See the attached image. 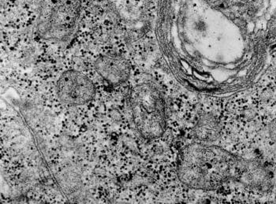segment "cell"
Returning a JSON list of instances; mask_svg holds the SVG:
<instances>
[{"label": "cell", "instance_id": "1", "mask_svg": "<svg viewBox=\"0 0 276 204\" xmlns=\"http://www.w3.org/2000/svg\"><path fill=\"white\" fill-rule=\"evenodd\" d=\"M248 162L214 147L193 144L182 152L178 172L189 187L210 188L230 177L243 184Z\"/></svg>", "mask_w": 276, "mask_h": 204}, {"label": "cell", "instance_id": "2", "mask_svg": "<svg viewBox=\"0 0 276 204\" xmlns=\"http://www.w3.org/2000/svg\"><path fill=\"white\" fill-rule=\"evenodd\" d=\"M130 105L135 126L143 137L155 139L164 134L165 105L163 95L156 85L143 83L136 86L132 91Z\"/></svg>", "mask_w": 276, "mask_h": 204}, {"label": "cell", "instance_id": "3", "mask_svg": "<svg viewBox=\"0 0 276 204\" xmlns=\"http://www.w3.org/2000/svg\"><path fill=\"white\" fill-rule=\"evenodd\" d=\"M81 0H40L37 29L47 40L66 42L74 34L81 14Z\"/></svg>", "mask_w": 276, "mask_h": 204}, {"label": "cell", "instance_id": "4", "mask_svg": "<svg viewBox=\"0 0 276 204\" xmlns=\"http://www.w3.org/2000/svg\"><path fill=\"white\" fill-rule=\"evenodd\" d=\"M95 93L96 87L91 80L78 71H66L58 81V96L66 104H85L92 99Z\"/></svg>", "mask_w": 276, "mask_h": 204}, {"label": "cell", "instance_id": "5", "mask_svg": "<svg viewBox=\"0 0 276 204\" xmlns=\"http://www.w3.org/2000/svg\"><path fill=\"white\" fill-rule=\"evenodd\" d=\"M95 68L100 77L112 84L122 83L130 77V64L118 55H110L98 58Z\"/></svg>", "mask_w": 276, "mask_h": 204}, {"label": "cell", "instance_id": "6", "mask_svg": "<svg viewBox=\"0 0 276 204\" xmlns=\"http://www.w3.org/2000/svg\"><path fill=\"white\" fill-rule=\"evenodd\" d=\"M219 132V122L210 114L200 115L194 128L195 136L203 141L214 140Z\"/></svg>", "mask_w": 276, "mask_h": 204}, {"label": "cell", "instance_id": "7", "mask_svg": "<svg viewBox=\"0 0 276 204\" xmlns=\"http://www.w3.org/2000/svg\"><path fill=\"white\" fill-rule=\"evenodd\" d=\"M143 0H108L110 7L122 17H129L140 7Z\"/></svg>", "mask_w": 276, "mask_h": 204}, {"label": "cell", "instance_id": "8", "mask_svg": "<svg viewBox=\"0 0 276 204\" xmlns=\"http://www.w3.org/2000/svg\"><path fill=\"white\" fill-rule=\"evenodd\" d=\"M268 133L273 142L276 143V119L273 121L269 124L268 126Z\"/></svg>", "mask_w": 276, "mask_h": 204}]
</instances>
